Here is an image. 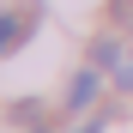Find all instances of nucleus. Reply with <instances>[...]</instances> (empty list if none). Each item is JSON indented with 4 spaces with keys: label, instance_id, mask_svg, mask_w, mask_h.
<instances>
[{
    "label": "nucleus",
    "instance_id": "6",
    "mask_svg": "<svg viewBox=\"0 0 133 133\" xmlns=\"http://www.w3.org/2000/svg\"><path fill=\"white\" fill-rule=\"evenodd\" d=\"M79 133H103V121H91V127H79Z\"/></svg>",
    "mask_w": 133,
    "mask_h": 133
},
{
    "label": "nucleus",
    "instance_id": "3",
    "mask_svg": "<svg viewBox=\"0 0 133 133\" xmlns=\"http://www.w3.org/2000/svg\"><path fill=\"white\" fill-rule=\"evenodd\" d=\"M18 36H24V30H18V18H6V12H0V55H6Z\"/></svg>",
    "mask_w": 133,
    "mask_h": 133
},
{
    "label": "nucleus",
    "instance_id": "7",
    "mask_svg": "<svg viewBox=\"0 0 133 133\" xmlns=\"http://www.w3.org/2000/svg\"><path fill=\"white\" fill-rule=\"evenodd\" d=\"M30 133H49V127H30Z\"/></svg>",
    "mask_w": 133,
    "mask_h": 133
},
{
    "label": "nucleus",
    "instance_id": "4",
    "mask_svg": "<svg viewBox=\"0 0 133 133\" xmlns=\"http://www.w3.org/2000/svg\"><path fill=\"white\" fill-rule=\"evenodd\" d=\"M109 18L115 24H133V0H109Z\"/></svg>",
    "mask_w": 133,
    "mask_h": 133
},
{
    "label": "nucleus",
    "instance_id": "5",
    "mask_svg": "<svg viewBox=\"0 0 133 133\" xmlns=\"http://www.w3.org/2000/svg\"><path fill=\"white\" fill-rule=\"evenodd\" d=\"M115 91H127V97H133V61H121V66H115Z\"/></svg>",
    "mask_w": 133,
    "mask_h": 133
},
{
    "label": "nucleus",
    "instance_id": "1",
    "mask_svg": "<svg viewBox=\"0 0 133 133\" xmlns=\"http://www.w3.org/2000/svg\"><path fill=\"white\" fill-rule=\"evenodd\" d=\"M97 91H103V79H97V73H79L73 85H66V109H73V115H79V109H91Z\"/></svg>",
    "mask_w": 133,
    "mask_h": 133
},
{
    "label": "nucleus",
    "instance_id": "2",
    "mask_svg": "<svg viewBox=\"0 0 133 133\" xmlns=\"http://www.w3.org/2000/svg\"><path fill=\"white\" fill-rule=\"evenodd\" d=\"M91 66H121V42L115 36H97L91 42Z\"/></svg>",
    "mask_w": 133,
    "mask_h": 133
}]
</instances>
